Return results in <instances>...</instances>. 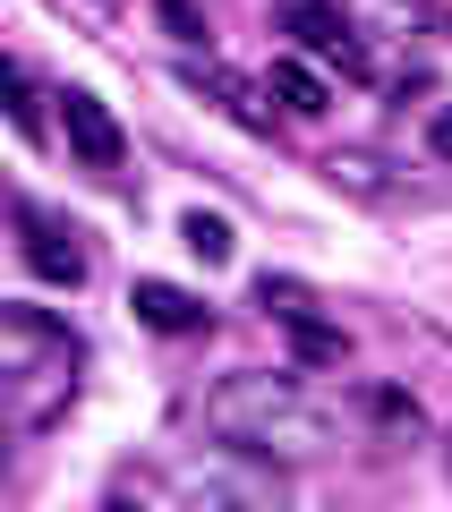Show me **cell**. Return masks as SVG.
Returning a JSON list of instances; mask_svg holds the SVG:
<instances>
[{
    "label": "cell",
    "mask_w": 452,
    "mask_h": 512,
    "mask_svg": "<svg viewBox=\"0 0 452 512\" xmlns=\"http://www.w3.org/2000/svg\"><path fill=\"white\" fill-rule=\"evenodd\" d=\"M205 436L231 444V453H256L273 470H299V461H333L350 444V419L333 393L282 376V367H239L205 393Z\"/></svg>",
    "instance_id": "cell-1"
},
{
    "label": "cell",
    "mask_w": 452,
    "mask_h": 512,
    "mask_svg": "<svg viewBox=\"0 0 452 512\" xmlns=\"http://www.w3.org/2000/svg\"><path fill=\"white\" fill-rule=\"evenodd\" d=\"M77 402V333L52 308H0V419L52 427Z\"/></svg>",
    "instance_id": "cell-2"
},
{
    "label": "cell",
    "mask_w": 452,
    "mask_h": 512,
    "mask_svg": "<svg viewBox=\"0 0 452 512\" xmlns=\"http://www.w3.org/2000/svg\"><path fill=\"white\" fill-rule=\"evenodd\" d=\"M180 504L188 512H290V478L256 453H205V461H180Z\"/></svg>",
    "instance_id": "cell-3"
},
{
    "label": "cell",
    "mask_w": 452,
    "mask_h": 512,
    "mask_svg": "<svg viewBox=\"0 0 452 512\" xmlns=\"http://www.w3.org/2000/svg\"><path fill=\"white\" fill-rule=\"evenodd\" d=\"M60 120H69V146L86 154L94 171H120V154H128V137H120V120H111L103 103H94V94H60Z\"/></svg>",
    "instance_id": "cell-4"
},
{
    "label": "cell",
    "mask_w": 452,
    "mask_h": 512,
    "mask_svg": "<svg viewBox=\"0 0 452 512\" xmlns=\"http://www.w3.org/2000/svg\"><path fill=\"white\" fill-rule=\"evenodd\" d=\"M128 308H137V325H154V333H205L214 325V308H205L197 291H180V282H137Z\"/></svg>",
    "instance_id": "cell-5"
},
{
    "label": "cell",
    "mask_w": 452,
    "mask_h": 512,
    "mask_svg": "<svg viewBox=\"0 0 452 512\" xmlns=\"http://www.w3.org/2000/svg\"><path fill=\"white\" fill-rule=\"evenodd\" d=\"M180 77H188V86H197V94H214V103L231 111L239 128H256V137H265V128H273V111H265V86H256V77H231V69H214V60H188Z\"/></svg>",
    "instance_id": "cell-6"
},
{
    "label": "cell",
    "mask_w": 452,
    "mask_h": 512,
    "mask_svg": "<svg viewBox=\"0 0 452 512\" xmlns=\"http://www.w3.org/2000/svg\"><path fill=\"white\" fill-rule=\"evenodd\" d=\"M290 35L308 43L316 60H342V69H367V52H359V35H350V18H342V9H325V0H299V9H290Z\"/></svg>",
    "instance_id": "cell-7"
},
{
    "label": "cell",
    "mask_w": 452,
    "mask_h": 512,
    "mask_svg": "<svg viewBox=\"0 0 452 512\" xmlns=\"http://www.w3.org/2000/svg\"><path fill=\"white\" fill-rule=\"evenodd\" d=\"M26 265H35L43 282H69V291L86 282V248H77L52 214H26Z\"/></svg>",
    "instance_id": "cell-8"
},
{
    "label": "cell",
    "mask_w": 452,
    "mask_h": 512,
    "mask_svg": "<svg viewBox=\"0 0 452 512\" xmlns=\"http://www.w3.org/2000/svg\"><path fill=\"white\" fill-rule=\"evenodd\" d=\"M265 94H282V103L299 111V120H316V111L333 103V94H325V77H316L308 60H273V77H265Z\"/></svg>",
    "instance_id": "cell-9"
},
{
    "label": "cell",
    "mask_w": 452,
    "mask_h": 512,
    "mask_svg": "<svg viewBox=\"0 0 452 512\" xmlns=\"http://www.w3.org/2000/svg\"><path fill=\"white\" fill-rule=\"evenodd\" d=\"M180 239L205 256V265H222V256H231V222H222V214H205V205H197V214H180Z\"/></svg>",
    "instance_id": "cell-10"
},
{
    "label": "cell",
    "mask_w": 452,
    "mask_h": 512,
    "mask_svg": "<svg viewBox=\"0 0 452 512\" xmlns=\"http://www.w3.org/2000/svg\"><path fill=\"white\" fill-rule=\"evenodd\" d=\"M0 103H9V120L26 128V137H43V111H35V86H26L18 60H0Z\"/></svg>",
    "instance_id": "cell-11"
},
{
    "label": "cell",
    "mask_w": 452,
    "mask_h": 512,
    "mask_svg": "<svg viewBox=\"0 0 452 512\" xmlns=\"http://www.w3.org/2000/svg\"><path fill=\"white\" fill-rule=\"evenodd\" d=\"M325 180L333 188H359V197H384V163H376V154H333Z\"/></svg>",
    "instance_id": "cell-12"
},
{
    "label": "cell",
    "mask_w": 452,
    "mask_h": 512,
    "mask_svg": "<svg viewBox=\"0 0 452 512\" xmlns=\"http://www.w3.org/2000/svg\"><path fill=\"white\" fill-rule=\"evenodd\" d=\"M427 154H435V163H452V111H435V120H427Z\"/></svg>",
    "instance_id": "cell-13"
},
{
    "label": "cell",
    "mask_w": 452,
    "mask_h": 512,
    "mask_svg": "<svg viewBox=\"0 0 452 512\" xmlns=\"http://www.w3.org/2000/svg\"><path fill=\"white\" fill-rule=\"evenodd\" d=\"M163 26H180V35H188V43H197V35H205V26H197V9H188V0H163Z\"/></svg>",
    "instance_id": "cell-14"
},
{
    "label": "cell",
    "mask_w": 452,
    "mask_h": 512,
    "mask_svg": "<svg viewBox=\"0 0 452 512\" xmlns=\"http://www.w3.org/2000/svg\"><path fill=\"white\" fill-rule=\"evenodd\" d=\"M103 512H145V504H137V495H111V504H103Z\"/></svg>",
    "instance_id": "cell-15"
},
{
    "label": "cell",
    "mask_w": 452,
    "mask_h": 512,
    "mask_svg": "<svg viewBox=\"0 0 452 512\" xmlns=\"http://www.w3.org/2000/svg\"><path fill=\"white\" fill-rule=\"evenodd\" d=\"M9 436H18V427H9V419H0V470H9Z\"/></svg>",
    "instance_id": "cell-16"
},
{
    "label": "cell",
    "mask_w": 452,
    "mask_h": 512,
    "mask_svg": "<svg viewBox=\"0 0 452 512\" xmlns=\"http://www.w3.org/2000/svg\"><path fill=\"white\" fill-rule=\"evenodd\" d=\"M444 478H452V427H444Z\"/></svg>",
    "instance_id": "cell-17"
}]
</instances>
